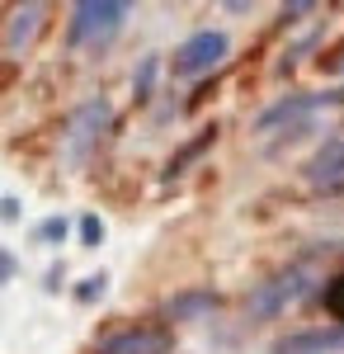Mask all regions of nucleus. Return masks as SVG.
Listing matches in <instances>:
<instances>
[{
    "instance_id": "1",
    "label": "nucleus",
    "mask_w": 344,
    "mask_h": 354,
    "mask_svg": "<svg viewBox=\"0 0 344 354\" xmlns=\"http://www.w3.org/2000/svg\"><path fill=\"white\" fill-rule=\"evenodd\" d=\"M113 128V109H108L104 95H90V100H80L71 118H66V142H61V161L66 165H85L95 156V147L108 137Z\"/></svg>"
},
{
    "instance_id": "2",
    "label": "nucleus",
    "mask_w": 344,
    "mask_h": 354,
    "mask_svg": "<svg viewBox=\"0 0 344 354\" xmlns=\"http://www.w3.org/2000/svg\"><path fill=\"white\" fill-rule=\"evenodd\" d=\"M128 19L123 0H80L71 5V24H66V43L71 48H104L118 38V28Z\"/></svg>"
},
{
    "instance_id": "3",
    "label": "nucleus",
    "mask_w": 344,
    "mask_h": 354,
    "mask_svg": "<svg viewBox=\"0 0 344 354\" xmlns=\"http://www.w3.org/2000/svg\"><path fill=\"white\" fill-rule=\"evenodd\" d=\"M231 53V38H227V28H198V33H189L184 43L175 48V62H170V71L180 76V81H198V76H208L217 71L222 62Z\"/></svg>"
},
{
    "instance_id": "4",
    "label": "nucleus",
    "mask_w": 344,
    "mask_h": 354,
    "mask_svg": "<svg viewBox=\"0 0 344 354\" xmlns=\"http://www.w3.org/2000/svg\"><path fill=\"white\" fill-rule=\"evenodd\" d=\"M312 288V274L302 270V265H288V270H278V274H269L265 283L250 293V302H245V312L250 317H260V322H269V317H278L283 307H292V302L302 298Z\"/></svg>"
},
{
    "instance_id": "5",
    "label": "nucleus",
    "mask_w": 344,
    "mask_h": 354,
    "mask_svg": "<svg viewBox=\"0 0 344 354\" xmlns=\"http://www.w3.org/2000/svg\"><path fill=\"white\" fill-rule=\"evenodd\" d=\"M330 104H344V85L340 90H302V95H288V100L269 104V109L255 118V133H269V128H297V123H307V113L330 109Z\"/></svg>"
},
{
    "instance_id": "6",
    "label": "nucleus",
    "mask_w": 344,
    "mask_h": 354,
    "mask_svg": "<svg viewBox=\"0 0 344 354\" xmlns=\"http://www.w3.org/2000/svg\"><path fill=\"white\" fill-rule=\"evenodd\" d=\"M175 330L170 326H118L95 345V354H170Z\"/></svg>"
},
{
    "instance_id": "7",
    "label": "nucleus",
    "mask_w": 344,
    "mask_h": 354,
    "mask_svg": "<svg viewBox=\"0 0 344 354\" xmlns=\"http://www.w3.org/2000/svg\"><path fill=\"white\" fill-rule=\"evenodd\" d=\"M302 180L316 194H344V137H325L302 165Z\"/></svg>"
},
{
    "instance_id": "8",
    "label": "nucleus",
    "mask_w": 344,
    "mask_h": 354,
    "mask_svg": "<svg viewBox=\"0 0 344 354\" xmlns=\"http://www.w3.org/2000/svg\"><path fill=\"white\" fill-rule=\"evenodd\" d=\"M344 350V326H307L278 335L269 354H340Z\"/></svg>"
},
{
    "instance_id": "9",
    "label": "nucleus",
    "mask_w": 344,
    "mask_h": 354,
    "mask_svg": "<svg viewBox=\"0 0 344 354\" xmlns=\"http://www.w3.org/2000/svg\"><path fill=\"white\" fill-rule=\"evenodd\" d=\"M43 19H48V10L43 5H19L15 15H10V28H5V43L19 53V48H28L33 38H38V28H43Z\"/></svg>"
},
{
    "instance_id": "10",
    "label": "nucleus",
    "mask_w": 344,
    "mask_h": 354,
    "mask_svg": "<svg viewBox=\"0 0 344 354\" xmlns=\"http://www.w3.org/2000/svg\"><path fill=\"white\" fill-rule=\"evenodd\" d=\"M217 307H222V298H217L212 288H189V293H180V298L165 302V317H175V322H193V317L217 312Z\"/></svg>"
},
{
    "instance_id": "11",
    "label": "nucleus",
    "mask_w": 344,
    "mask_h": 354,
    "mask_svg": "<svg viewBox=\"0 0 344 354\" xmlns=\"http://www.w3.org/2000/svg\"><path fill=\"white\" fill-rule=\"evenodd\" d=\"M212 142H217V123H212V128H203V133L193 137V142H189V147H184V151H180V156H175V161L165 165V180H180V170H184V165H193V161H198V156L208 151Z\"/></svg>"
},
{
    "instance_id": "12",
    "label": "nucleus",
    "mask_w": 344,
    "mask_h": 354,
    "mask_svg": "<svg viewBox=\"0 0 344 354\" xmlns=\"http://www.w3.org/2000/svg\"><path fill=\"white\" fill-rule=\"evenodd\" d=\"M156 71H160V57H142V66L133 71V100H137V104L151 100V90H156Z\"/></svg>"
},
{
    "instance_id": "13",
    "label": "nucleus",
    "mask_w": 344,
    "mask_h": 354,
    "mask_svg": "<svg viewBox=\"0 0 344 354\" xmlns=\"http://www.w3.org/2000/svg\"><path fill=\"white\" fill-rule=\"evenodd\" d=\"M104 293H108V274H104V270H99V274H85L76 288H71V298H76L80 307H95Z\"/></svg>"
},
{
    "instance_id": "14",
    "label": "nucleus",
    "mask_w": 344,
    "mask_h": 354,
    "mask_svg": "<svg viewBox=\"0 0 344 354\" xmlns=\"http://www.w3.org/2000/svg\"><path fill=\"white\" fill-rule=\"evenodd\" d=\"M66 232H71V222L57 213V218H43L38 227H33V241H43V245H61V241H66Z\"/></svg>"
},
{
    "instance_id": "15",
    "label": "nucleus",
    "mask_w": 344,
    "mask_h": 354,
    "mask_svg": "<svg viewBox=\"0 0 344 354\" xmlns=\"http://www.w3.org/2000/svg\"><path fill=\"white\" fill-rule=\"evenodd\" d=\"M321 298H325V312L335 317V326H344V270L325 283V293H321Z\"/></svg>"
},
{
    "instance_id": "16",
    "label": "nucleus",
    "mask_w": 344,
    "mask_h": 354,
    "mask_svg": "<svg viewBox=\"0 0 344 354\" xmlns=\"http://www.w3.org/2000/svg\"><path fill=\"white\" fill-rule=\"evenodd\" d=\"M80 245H85V250H99V245H104V222H99V213H80Z\"/></svg>"
},
{
    "instance_id": "17",
    "label": "nucleus",
    "mask_w": 344,
    "mask_h": 354,
    "mask_svg": "<svg viewBox=\"0 0 344 354\" xmlns=\"http://www.w3.org/2000/svg\"><path fill=\"white\" fill-rule=\"evenodd\" d=\"M19 213H24L19 198H15V194H0V222H19Z\"/></svg>"
},
{
    "instance_id": "18",
    "label": "nucleus",
    "mask_w": 344,
    "mask_h": 354,
    "mask_svg": "<svg viewBox=\"0 0 344 354\" xmlns=\"http://www.w3.org/2000/svg\"><path fill=\"white\" fill-rule=\"evenodd\" d=\"M15 270H19V265H15V255L0 245V283H10V279H15Z\"/></svg>"
},
{
    "instance_id": "19",
    "label": "nucleus",
    "mask_w": 344,
    "mask_h": 354,
    "mask_svg": "<svg viewBox=\"0 0 344 354\" xmlns=\"http://www.w3.org/2000/svg\"><path fill=\"white\" fill-rule=\"evenodd\" d=\"M302 15H312V5H283V10H278V19H283V24L302 19Z\"/></svg>"
}]
</instances>
